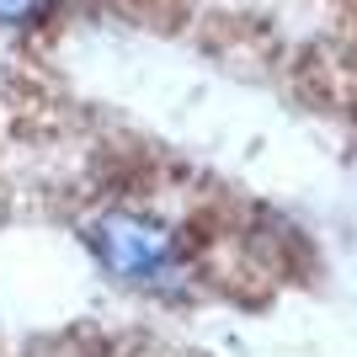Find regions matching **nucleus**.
Returning <instances> with one entry per match:
<instances>
[{"label": "nucleus", "mask_w": 357, "mask_h": 357, "mask_svg": "<svg viewBox=\"0 0 357 357\" xmlns=\"http://www.w3.org/2000/svg\"><path fill=\"white\" fill-rule=\"evenodd\" d=\"M80 245L91 251L96 272L128 294L187 304L197 294V245L176 219L139 203H107L80 224Z\"/></svg>", "instance_id": "f257e3e1"}, {"label": "nucleus", "mask_w": 357, "mask_h": 357, "mask_svg": "<svg viewBox=\"0 0 357 357\" xmlns=\"http://www.w3.org/2000/svg\"><path fill=\"white\" fill-rule=\"evenodd\" d=\"M48 0H0V32H27L32 22H43Z\"/></svg>", "instance_id": "f03ea898"}]
</instances>
